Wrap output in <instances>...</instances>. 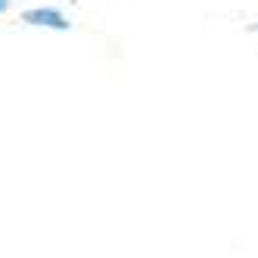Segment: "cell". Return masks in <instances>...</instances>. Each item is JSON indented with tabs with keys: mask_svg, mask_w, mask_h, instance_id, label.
Returning <instances> with one entry per match:
<instances>
[{
	"mask_svg": "<svg viewBox=\"0 0 258 258\" xmlns=\"http://www.w3.org/2000/svg\"><path fill=\"white\" fill-rule=\"evenodd\" d=\"M22 22L31 28H53V31H69L72 22L59 7H31L22 13Z\"/></svg>",
	"mask_w": 258,
	"mask_h": 258,
	"instance_id": "1",
	"label": "cell"
},
{
	"mask_svg": "<svg viewBox=\"0 0 258 258\" xmlns=\"http://www.w3.org/2000/svg\"><path fill=\"white\" fill-rule=\"evenodd\" d=\"M10 7H13V0H0V16L10 13Z\"/></svg>",
	"mask_w": 258,
	"mask_h": 258,
	"instance_id": "2",
	"label": "cell"
},
{
	"mask_svg": "<svg viewBox=\"0 0 258 258\" xmlns=\"http://www.w3.org/2000/svg\"><path fill=\"white\" fill-rule=\"evenodd\" d=\"M246 31H249V34H258V22H249V25H246Z\"/></svg>",
	"mask_w": 258,
	"mask_h": 258,
	"instance_id": "3",
	"label": "cell"
}]
</instances>
